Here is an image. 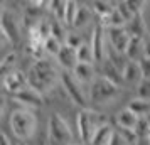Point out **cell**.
<instances>
[{
	"label": "cell",
	"mask_w": 150,
	"mask_h": 145,
	"mask_svg": "<svg viewBox=\"0 0 150 145\" xmlns=\"http://www.w3.org/2000/svg\"><path fill=\"white\" fill-rule=\"evenodd\" d=\"M27 79L30 88L46 96L49 91L54 90L56 84L61 83V73L51 59H41L30 64L27 69Z\"/></svg>",
	"instance_id": "6da1fadb"
},
{
	"label": "cell",
	"mask_w": 150,
	"mask_h": 145,
	"mask_svg": "<svg viewBox=\"0 0 150 145\" xmlns=\"http://www.w3.org/2000/svg\"><path fill=\"white\" fill-rule=\"evenodd\" d=\"M76 123H78V133L84 144H91V140L95 137V133L101 127L110 123V120L106 117H103L101 113L93 111L89 108H83L78 117H76Z\"/></svg>",
	"instance_id": "7a4b0ae2"
},
{
	"label": "cell",
	"mask_w": 150,
	"mask_h": 145,
	"mask_svg": "<svg viewBox=\"0 0 150 145\" xmlns=\"http://www.w3.org/2000/svg\"><path fill=\"white\" fill-rule=\"evenodd\" d=\"M10 130L19 140H29L35 133V127H37V118H35L34 111L19 106L17 110L10 113Z\"/></svg>",
	"instance_id": "3957f363"
},
{
	"label": "cell",
	"mask_w": 150,
	"mask_h": 145,
	"mask_svg": "<svg viewBox=\"0 0 150 145\" xmlns=\"http://www.w3.org/2000/svg\"><path fill=\"white\" fill-rule=\"evenodd\" d=\"M73 132L68 122L59 115L52 113L47 123V145H73Z\"/></svg>",
	"instance_id": "277c9868"
},
{
	"label": "cell",
	"mask_w": 150,
	"mask_h": 145,
	"mask_svg": "<svg viewBox=\"0 0 150 145\" xmlns=\"http://www.w3.org/2000/svg\"><path fill=\"white\" fill-rule=\"evenodd\" d=\"M120 95V86H116L115 83L108 81L103 76H96V79L89 86V95L88 98L96 105H105L111 103L113 100H116Z\"/></svg>",
	"instance_id": "5b68a950"
},
{
	"label": "cell",
	"mask_w": 150,
	"mask_h": 145,
	"mask_svg": "<svg viewBox=\"0 0 150 145\" xmlns=\"http://www.w3.org/2000/svg\"><path fill=\"white\" fill-rule=\"evenodd\" d=\"M61 86L73 103L78 105V106L86 108V105H88V95L84 93V86L76 79L71 71H62L61 73Z\"/></svg>",
	"instance_id": "8992f818"
},
{
	"label": "cell",
	"mask_w": 150,
	"mask_h": 145,
	"mask_svg": "<svg viewBox=\"0 0 150 145\" xmlns=\"http://www.w3.org/2000/svg\"><path fill=\"white\" fill-rule=\"evenodd\" d=\"M0 25H2V37L5 42H12V44L21 42V22L10 8L5 7V4L0 14Z\"/></svg>",
	"instance_id": "52a82bcc"
},
{
	"label": "cell",
	"mask_w": 150,
	"mask_h": 145,
	"mask_svg": "<svg viewBox=\"0 0 150 145\" xmlns=\"http://www.w3.org/2000/svg\"><path fill=\"white\" fill-rule=\"evenodd\" d=\"M91 47L95 52V61L103 62L106 59V51H108V37H106V29L98 22L93 27V37H91Z\"/></svg>",
	"instance_id": "ba28073f"
},
{
	"label": "cell",
	"mask_w": 150,
	"mask_h": 145,
	"mask_svg": "<svg viewBox=\"0 0 150 145\" xmlns=\"http://www.w3.org/2000/svg\"><path fill=\"white\" fill-rule=\"evenodd\" d=\"M12 100L14 101H17V103L21 105V106H24V108H41V106H44L46 105V98H44V95H41L39 91H35L34 88H25V90L19 91V93H15V95H12Z\"/></svg>",
	"instance_id": "9c48e42d"
},
{
	"label": "cell",
	"mask_w": 150,
	"mask_h": 145,
	"mask_svg": "<svg viewBox=\"0 0 150 145\" xmlns=\"http://www.w3.org/2000/svg\"><path fill=\"white\" fill-rule=\"evenodd\" d=\"M2 86H4V91L12 96L15 93H19V91L29 88L27 74L22 73V71H19V69H15V71H12L7 76H2Z\"/></svg>",
	"instance_id": "30bf717a"
},
{
	"label": "cell",
	"mask_w": 150,
	"mask_h": 145,
	"mask_svg": "<svg viewBox=\"0 0 150 145\" xmlns=\"http://www.w3.org/2000/svg\"><path fill=\"white\" fill-rule=\"evenodd\" d=\"M106 37H108L110 46L115 51L122 52V54H125V51H127V47H128V44H130V39H132L125 27L106 29Z\"/></svg>",
	"instance_id": "8fae6325"
},
{
	"label": "cell",
	"mask_w": 150,
	"mask_h": 145,
	"mask_svg": "<svg viewBox=\"0 0 150 145\" xmlns=\"http://www.w3.org/2000/svg\"><path fill=\"white\" fill-rule=\"evenodd\" d=\"M57 64L64 71H73L78 66V49L64 44L59 51V54H57Z\"/></svg>",
	"instance_id": "7c38bea8"
},
{
	"label": "cell",
	"mask_w": 150,
	"mask_h": 145,
	"mask_svg": "<svg viewBox=\"0 0 150 145\" xmlns=\"http://www.w3.org/2000/svg\"><path fill=\"white\" fill-rule=\"evenodd\" d=\"M74 78L79 81V83L84 86V84H88L91 86V83L96 79V71H95V66L93 64H84V62H78V66H76L73 71H71Z\"/></svg>",
	"instance_id": "4fadbf2b"
},
{
	"label": "cell",
	"mask_w": 150,
	"mask_h": 145,
	"mask_svg": "<svg viewBox=\"0 0 150 145\" xmlns=\"http://www.w3.org/2000/svg\"><path fill=\"white\" fill-rule=\"evenodd\" d=\"M100 64H101V66H100V73H98L100 76L106 78L108 81L115 83L116 86H122V84H125V83H123V73L116 68L113 62H110L108 59H105V61L100 62Z\"/></svg>",
	"instance_id": "5bb4252c"
},
{
	"label": "cell",
	"mask_w": 150,
	"mask_h": 145,
	"mask_svg": "<svg viewBox=\"0 0 150 145\" xmlns=\"http://www.w3.org/2000/svg\"><path fill=\"white\" fill-rule=\"evenodd\" d=\"M142 81H143V74H142V69H140V64L130 61L127 64V68L123 69V83L127 84V86L138 88V84L142 83Z\"/></svg>",
	"instance_id": "9a60e30c"
},
{
	"label": "cell",
	"mask_w": 150,
	"mask_h": 145,
	"mask_svg": "<svg viewBox=\"0 0 150 145\" xmlns=\"http://www.w3.org/2000/svg\"><path fill=\"white\" fill-rule=\"evenodd\" d=\"M125 56H127L128 61H132V62H140L143 57H145V39L132 37L128 47L125 51Z\"/></svg>",
	"instance_id": "2e32d148"
},
{
	"label": "cell",
	"mask_w": 150,
	"mask_h": 145,
	"mask_svg": "<svg viewBox=\"0 0 150 145\" xmlns=\"http://www.w3.org/2000/svg\"><path fill=\"white\" fill-rule=\"evenodd\" d=\"M115 122H116V127H118V128H125V130L135 132L137 125L140 122V118L137 117L133 111H130L128 108H123V110H120L116 113Z\"/></svg>",
	"instance_id": "e0dca14e"
},
{
	"label": "cell",
	"mask_w": 150,
	"mask_h": 145,
	"mask_svg": "<svg viewBox=\"0 0 150 145\" xmlns=\"http://www.w3.org/2000/svg\"><path fill=\"white\" fill-rule=\"evenodd\" d=\"M125 29H127V32L130 34V37H140V39H145V37L149 35V29H147L143 14L135 15L130 22H127Z\"/></svg>",
	"instance_id": "ac0fdd59"
},
{
	"label": "cell",
	"mask_w": 150,
	"mask_h": 145,
	"mask_svg": "<svg viewBox=\"0 0 150 145\" xmlns=\"http://www.w3.org/2000/svg\"><path fill=\"white\" fill-rule=\"evenodd\" d=\"M93 8L89 4H79V7H78V14H76V19L73 22V27L76 30H79V29H84L88 25L89 22L93 21Z\"/></svg>",
	"instance_id": "d6986e66"
},
{
	"label": "cell",
	"mask_w": 150,
	"mask_h": 145,
	"mask_svg": "<svg viewBox=\"0 0 150 145\" xmlns=\"http://www.w3.org/2000/svg\"><path fill=\"white\" fill-rule=\"evenodd\" d=\"M127 108L130 111H133L138 118H147L150 117V101L149 100H143V98H132L127 105Z\"/></svg>",
	"instance_id": "ffe728a7"
},
{
	"label": "cell",
	"mask_w": 150,
	"mask_h": 145,
	"mask_svg": "<svg viewBox=\"0 0 150 145\" xmlns=\"http://www.w3.org/2000/svg\"><path fill=\"white\" fill-rule=\"evenodd\" d=\"M93 12H95L100 19H105L108 17L113 10L116 8V2H106V0H96V2H91L89 4Z\"/></svg>",
	"instance_id": "44dd1931"
},
{
	"label": "cell",
	"mask_w": 150,
	"mask_h": 145,
	"mask_svg": "<svg viewBox=\"0 0 150 145\" xmlns=\"http://www.w3.org/2000/svg\"><path fill=\"white\" fill-rule=\"evenodd\" d=\"M113 132H115V128H113V125L111 123L101 127V128L95 133V137H93V140H91V144L89 145H108L110 140H111Z\"/></svg>",
	"instance_id": "7402d4cb"
},
{
	"label": "cell",
	"mask_w": 150,
	"mask_h": 145,
	"mask_svg": "<svg viewBox=\"0 0 150 145\" xmlns=\"http://www.w3.org/2000/svg\"><path fill=\"white\" fill-rule=\"evenodd\" d=\"M68 29H66V24L61 21H57V19H52L51 21V35L57 39V41L61 42V44H66L68 41Z\"/></svg>",
	"instance_id": "603a6c76"
},
{
	"label": "cell",
	"mask_w": 150,
	"mask_h": 145,
	"mask_svg": "<svg viewBox=\"0 0 150 145\" xmlns=\"http://www.w3.org/2000/svg\"><path fill=\"white\" fill-rule=\"evenodd\" d=\"M100 24H101L105 29H111V27H125L127 25V21L122 17V14L118 12V8H115L111 14L108 15V17H105V19H101L100 21Z\"/></svg>",
	"instance_id": "cb8c5ba5"
},
{
	"label": "cell",
	"mask_w": 150,
	"mask_h": 145,
	"mask_svg": "<svg viewBox=\"0 0 150 145\" xmlns=\"http://www.w3.org/2000/svg\"><path fill=\"white\" fill-rule=\"evenodd\" d=\"M66 8H68V0H52V2H49V10L54 14V19L61 22L66 21Z\"/></svg>",
	"instance_id": "d4e9b609"
},
{
	"label": "cell",
	"mask_w": 150,
	"mask_h": 145,
	"mask_svg": "<svg viewBox=\"0 0 150 145\" xmlns=\"http://www.w3.org/2000/svg\"><path fill=\"white\" fill-rule=\"evenodd\" d=\"M78 62H84V64H93V62H96L91 44L84 42L81 47H78Z\"/></svg>",
	"instance_id": "484cf974"
},
{
	"label": "cell",
	"mask_w": 150,
	"mask_h": 145,
	"mask_svg": "<svg viewBox=\"0 0 150 145\" xmlns=\"http://www.w3.org/2000/svg\"><path fill=\"white\" fill-rule=\"evenodd\" d=\"M15 62H17V54H15V52H8V54L2 59L0 68H2V74H4V76H7L12 71H15Z\"/></svg>",
	"instance_id": "4316f807"
},
{
	"label": "cell",
	"mask_w": 150,
	"mask_h": 145,
	"mask_svg": "<svg viewBox=\"0 0 150 145\" xmlns=\"http://www.w3.org/2000/svg\"><path fill=\"white\" fill-rule=\"evenodd\" d=\"M62 46H64V44H61V42L57 41V39H54L52 35H51L49 39H46V42H44V49H46V54H49V56H56V57H57V54H59V51H61Z\"/></svg>",
	"instance_id": "83f0119b"
},
{
	"label": "cell",
	"mask_w": 150,
	"mask_h": 145,
	"mask_svg": "<svg viewBox=\"0 0 150 145\" xmlns=\"http://www.w3.org/2000/svg\"><path fill=\"white\" fill-rule=\"evenodd\" d=\"M78 7H79V2L68 0V8H66V21H64V24H66V25H71V27H73V22H74V19H76V14H78Z\"/></svg>",
	"instance_id": "f1b7e54d"
},
{
	"label": "cell",
	"mask_w": 150,
	"mask_h": 145,
	"mask_svg": "<svg viewBox=\"0 0 150 145\" xmlns=\"http://www.w3.org/2000/svg\"><path fill=\"white\" fill-rule=\"evenodd\" d=\"M127 4H128L130 10L133 12V15L143 14V10L149 5V2H145V0H127Z\"/></svg>",
	"instance_id": "f546056e"
},
{
	"label": "cell",
	"mask_w": 150,
	"mask_h": 145,
	"mask_svg": "<svg viewBox=\"0 0 150 145\" xmlns=\"http://www.w3.org/2000/svg\"><path fill=\"white\" fill-rule=\"evenodd\" d=\"M137 96L150 101V81L149 79H143L142 83L138 84V88H137Z\"/></svg>",
	"instance_id": "4dcf8cb0"
},
{
	"label": "cell",
	"mask_w": 150,
	"mask_h": 145,
	"mask_svg": "<svg viewBox=\"0 0 150 145\" xmlns=\"http://www.w3.org/2000/svg\"><path fill=\"white\" fill-rule=\"evenodd\" d=\"M116 8H118V12L122 14V17L127 22H130L133 17H135V15H133V12L130 10V7H128V4H127V2H116Z\"/></svg>",
	"instance_id": "1f68e13d"
},
{
	"label": "cell",
	"mask_w": 150,
	"mask_h": 145,
	"mask_svg": "<svg viewBox=\"0 0 150 145\" xmlns=\"http://www.w3.org/2000/svg\"><path fill=\"white\" fill-rule=\"evenodd\" d=\"M66 44H68V46H71V47L78 49V47H81L83 44H84V41H83V35L81 34H78V32H69Z\"/></svg>",
	"instance_id": "d6a6232c"
},
{
	"label": "cell",
	"mask_w": 150,
	"mask_h": 145,
	"mask_svg": "<svg viewBox=\"0 0 150 145\" xmlns=\"http://www.w3.org/2000/svg\"><path fill=\"white\" fill-rule=\"evenodd\" d=\"M108 145H132V144H130L128 140H127V138L123 137L122 133H120V132L115 128V132H113V135H111V140H110V144H108Z\"/></svg>",
	"instance_id": "836d02e7"
},
{
	"label": "cell",
	"mask_w": 150,
	"mask_h": 145,
	"mask_svg": "<svg viewBox=\"0 0 150 145\" xmlns=\"http://www.w3.org/2000/svg\"><path fill=\"white\" fill-rule=\"evenodd\" d=\"M138 64H140V69H142L143 79H149L150 81V57H143Z\"/></svg>",
	"instance_id": "e575fe53"
},
{
	"label": "cell",
	"mask_w": 150,
	"mask_h": 145,
	"mask_svg": "<svg viewBox=\"0 0 150 145\" xmlns=\"http://www.w3.org/2000/svg\"><path fill=\"white\" fill-rule=\"evenodd\" d=\"M145 57H150V35L145 37Z\"/></svg>",
	"instance_id": "d590c367"
},
{
	"label": "cell",
	"mask_w": 150,
	"mask_h": 145,
	"mask_svg": "<svg viewBox=\"0 0 150 145\" xmlns=\"http://www.w3.org/2000/svg\"><path fill=\"white\" fill-rule=\"evenodd\" d=\"M2 142H0V145H12L10 144V142H8V138H7V135H5V133H2Z\"/></svg>",
	"instance_id": "8d00e7d4"
},
{
	"label": "cell",
	"mask_w": 150,
	"mask_h": 145,
	"mask_svg": "<svg viewBox=\"0 0 150 145\" xmlns=\"http://www.w3.org/2000/svg\"><path fill=\"white\" fill-rule=\"evenodd\" d=\"M135 145H150V138H142V140H137Z\"/></svg>",
	"instance_id": "74e56055"
}]
</instances>
